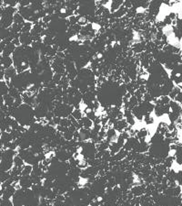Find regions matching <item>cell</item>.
Returning <instances> with one entry per match:
<instances>
[{
  "mask_svg": "<svg viewBox=\"0 0 182 206\" xmlns=\"http://www.w3.org/2000/svg\"><path fill=\"white\" fill-rule=\"evenodd\" d=\"M18 182L23 189H29L33 185L30 176H20Z\"/></svg>",
  "mask_w": 182,
  "mask_h": 206,
  "instance_id": "6da1fadb",
  "label": "cell"
},
{
  "mask_svg": "<svg viewBox=\"0 0 182 206\" xmlns=\"http://www.w3.org/2000/svg\"><path fill=\"white\" fill-rule=\"evenodd\" d=\"M16 191V188L13 185L8 186L7 188L3 189V195L2 199H10Z\"/></svg>",
  "mask_w": 182,
  "mask_h": 206,
  "instance_id": "7a4b0ae2",
  "label": "cell"
},
{
  "mask_svg": "<svg viewBox=\"0 0 182 206\" xmlns=\"http://www.w3.org/2000/svg\"><path fill=\"white\" fill-rule=\"evenodd\" d=\"M19 37H20V38H18V39H20L19 42H21L23 44V46H27V45L30 44L32 41V37H31V34H29V32L22 33L21 35H19Z\"/></svg>",
  "mask_w": 182,
  "mask_h": 206,
  "instance_id": "3957f363",
  "label": "cell"
},
{
  "mask_svg": "<svg viewBox=\"0 0 182 206\" xmlns=\"http://www.w3.org/2000/svg\"><path fill=\"white\" fill-rule=\"evenodd\" d=\"M15 45L12 43V42H10V43H8L6 46H5V48H4V50H3V57H9V55L11 54V53H13L14 52V51H15Z\"/></svg>",
  "mask_w": 182,
  "mask_h": 206,
  "instance_id": "277c9868",
  "label": "cell"
},
{
  "mask_svg": "<svg viewBox=\"0 0 182 206\" xmlns=\"http://www.w3.org/2000/svg\"><path fill=\"white\" fill-rule=\"evenodd\" d=\"M131 114L133 115V116H135L138 120H142V118L144 117V115H143V112H142V110L140 109V107L138 106H135V107H133L132 108V111H131Z\"/></svg>",
  "mask_w": 182,
  "mask_h": 206,
  "instance_id": "5b68a950",
  "label": "cell"
},
{
  "mask_svg": "<svg viewBox=\"0 0 182 206\" xmlns=\"http://www.w3.org/2000/svg\"><path fill=\"white\" fill-rule=\"evenodd\" d=\"M3 100H4V104H5V106H7L8 108H9V107L14 106L15 99H14L12 96H10L8 93L3 96Z\"/></svg>",
  "mask_w": 182,
  "mask_h": 206,
  "instance_id": "8992f818",
  "label": "cell"
},
{
  "mask_svg": "<svg viewBox=\"0 0 182 206\" xmlns=\"http://www.w3.org/2000/svg\"><path fill=\"white\" fill-rule=\"evenodd\" d=\"M0 65H1L5 70H7L8 68L11 67L12 60L10 59V57H3L1 61H0Z\"/></svg>",
  "mask_w": 182,
  "mask_h": 206,
  "instance_id": "52a82bcc",
  "label": "cell"
},
{
  "mask_svg": "<svg viewBox=\"0 0 182 206\" xmlns=\"http://www.w3.org/2000/svg\"><path fill=\"white\" fill-rule=\"evenodd\" d=\"M8 93V86L6 82L0 81V96H4Z\"/></svg>",
  "mask_w": 182,
  "mask_h": 206,
  "instance_id": "ba28073f",
  "label": "cell"
},
{
  "mask_svg": "<svg viewBox=\"0 0 182 206\" xmlns=\"http://www.w3.org/2000/svg\"><path fill=\"white\" fill-rule=\"evenodd\" d=\"M81 121H82V124H83V128L88 129V130L91 128L93 122L90 119H88V117H83V118H81Z\"/></svg>",
  "mask_w": 182,
  "mask_h": 206,
  "instance_id": "9c48e42d",
  "label": "cell"
},
{
  "mask_svg": "<svg viewBox=\"0 0 182 206\" xmlns=\"http://www.w3.org/2000/svg\"><path fill=\"white\" fill-rule=\"evenodd\" d=\"M13 164H14L16 167H20V168H22V167L24 166V160H23L20 157H18V155H16V156L13 158Z\"/></svg>",
  "mask_w": 182,
  "mask_h": 206,
  "instance_id": "30bf717a",
  "label": "cell"
},
{
  "mask_svg": "<svg viewBox=\"0 0 182 206\" xmlns=\"http://www.w3.org/2000/svg\"><path fill=\"white\" fill-rule=\"evenodd\" d=\"M31 171H32V166L31 165L23 166L20 176H29V174H31Z\"/></svg>",
  "mask_w": 182,
  "mask_h": 206,
  "instance_id": "8fae6325",
  "label": "cell"
},
{
  "mask_svg": "<svg viewBox=\"0 0 182 206\" xmlns=\"http://www.w3.org/2000/svg\"><path fill=\"white\" fill-rule=\"evenodd\" d=\"M13 20L15 21L16 24H18V25H23V18L22 16L19 14V13H17L14 15L13 17Z\"/></svg>",
  "mask_w": 182,
  "mask_h": 206,
  "instance_id": "7c38bea8",
  "label": "cell"
},
{
  "mask_svg": "<svg viewBox=\"0 0 182 206\" xmlns=\"http://www.w3.org/2000/svg\"><path fill=\"white\" fill-rule=\"evenodd\" d=\"M71 117L75 119V120H80L82 117H81V112H80V110H78V109H76L75 111H73L72 113H71Z\"/></svg>",
  "mask_w": 182,
  "mask_h": 206,
  "instance_id": "4fadbf2b",
  "label": "cell"
},
{
  "mask_svg": "<svg viewBox=\"0 0 182 206\" xmlns=\"http://www.w3.org/2000/svg\"><path fill=\"white\" fill-rule=\"evenodd\" d=\"M147 131L145 128H143V129H141L140 131L137 132V138H138V139L145 138L147 137Z\"/></svg>",
  "mask_w": 182,
  "mask_h": 206,
  "instance_id": "5bb4252c",
  "label": "cell"
},
{
  "mask_svg": "<svg viewBox=\"0 0 182 206\" xmlns=\"http://www.w3.org/2000/svg\"><path fill=\"white\" fill-rule=\"evenodd\" d=\"M0 206H13V203L9 199H3Z\"/></svg>",
  "mask_w": 182,
  "mask_h": 206,
  "instance_id": "9a60e30c",
  "label": "cell"
},
{
  "mask_svg": "<svg viewBox=\"0 0 182 206\" xmlns=\"http://www.w3.org/2000/svg\"><path fill=\"white\" fill-rule=\"evenodd\" d=\"M87 117L88 118V119H90L91 121H94L95 119H96V115H95V111H92V110H90L89 112H88L87 113Z\"/></svg>",
  "mask_w": 182,
  "mask_h": 206,
  "instance_id": "2e32d148",
  "label": "cell"
},
{
  "mask_svg": "<svg viewBox=\"0 0 182 206\" xmlns=\"http://www.w3.org/2000/svg\"><path fill=\"white\" fill-rule=\"evenodd\" d=\"M145 117V122H146V124H147V125L153 124L154 120H153V118H152V117H150V116H146V117Z\"/></svg>",
  "mask_w": 182,
  "mask_h": 206,
  "instance_id": "e0dca14e",
  "label": "cell"
},
{
  "mask_svg": "<svg viewBox=\"0 0 182 206\" xmlns=\"http://www.w3.org/2000/svg\"><path fill=\"white\" fill-rule=\"evenodd\" d=\"M3 78H4V72L0 71V81H1Z\"/></svg>",
  "mask_w": 182,
  "mask_h": 206,
  "instance_id": "ac0fdd59",
  "label": "cell"
},
{
  "mask_svg": "<svg viewBox=\"0 0 182 206\" xmlns=\"http://www.w3.org/2000/svg\"><path fill=\"white\" fill-rule=\"evenodd\" d=\"M2 200H3L2 198H0V204H1V202H2Z\"/></svg>",
  "mask_w": 182,
  "mask_h": 206,
  "instance_id": "d6986e66",
  "label": "cell"
}]
</instances>
